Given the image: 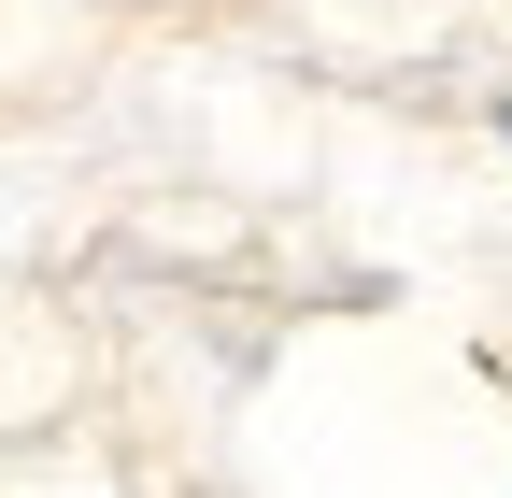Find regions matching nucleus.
<instances>
[{"label": "nucleus", "mask_w": 512, "mask_h": 498, "mask_svg": "<svg viewBox=\"0 0 512 498\" xmlns=\"http://www.w3.org/2000/svg\"><path fill=\"white\" fill-rule=\"evenodd\" d=\"M498 129H512V100H498Z\"/></svg>", "instance_id": "nucleus-1"}]
</instances>
